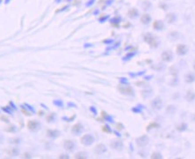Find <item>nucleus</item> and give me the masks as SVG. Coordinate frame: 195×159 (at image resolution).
<instances>
[{"label":"nucleus","instance_id":"nucleus-6","mask_svg":"<svg viewBox=\"0 0 195 159\" xmlns=\"http://www.w3.org/2000/svg\"><path fill=\"white\" fill-rule=\"evenodd\" d=\"M151 105H152L153 108H155V109L158 110V109H161V108H162L163 103H162V101H161V99H160V98H155V99L152 101Z\"/></svg>","mask_w":195,"mask_h":159},{"label":"nucleus","instance_id":"nucleus-12","mask_svg":"<svg viewBox=\"0 0 195 159\" xmlns=\"http://www.w3.org/2000/svg\"><path fill=\"white\" fill-rule=\"evenodd\" d=\"M72 131L74 133V134H79L82 131V126L81 124H76L73 127V130Z\"/></svg>","mask_w":195,"mask_h":159},{"label":"nucleus","instance_id":"nucleus-13","mask_svg":"<svg viewBox=\"0 0 195 159\" xmlns=\"http://www.w3.org/2000/svg\"><path fill=\"white\" fill-rule=\"evenodd\" d=\"M195 81V75L193 73H189L185 76V81L188 83L193 82Z\"/></svg>","mask_w":195,"mask_h":159},{"label":"nucleus","instance_id":"nucleus-14","mask_svg":"<svg viewBox=\"0 0 195 159\" xmlns=\"http://www.w3.org/2000/svg\"><path fill=\"white\" fill-rule=\"evenodd\" d=\"M111 147L115 149H119L123 147V145L120 141H113V142L111 143Z\"/></svg>","mask_w":195,"mask_h":159},{"label":"nucleus","instance_id":"nucleus-5","mask_svg":"<svg viewBox=\"0 0 195 159\" xmlns=\"http://www.w3.org/2000/svg\"><path fill=\"white\" fill-rule=\"evenodd\" d=\"M161 57H162L163 61H165V62H170V61H172L174 56H173V53H172L171 51L167 50V51H165V52L162 53Z\"/></svg>","mask_w":195,"mask_h":159},{"label":"nucleus","instance_id":"nucleus-1","mask_svg":"<svg viewBox=\"0 0 195 159\" xmlns=\"http://www.w3.org/2000/svg\"><path fill=\"white\" fill-rule=\"evenodd\" d=\"M144 40L150 46V47H156L158 46L159 44V41L153 36L152 34L150 33H146L144 35Z\"/></svg>","mask_w":195,"mask_h":159},{"label":"nucleus","instance_id":"nucleus-11","mask_svg":"<svg viewBox=\"0 0 195 159\" xmlns=\"http://www.w3.org/2000/svg\"><path fill=\"white\" fill-rule=\"evenodd\" d=\"M65 148L69 151H72L74 148V144L72 142V141L67 140V141H65Z\"/></svg>","mask_w":195,"mask_h":159},{"label":"nucleus","instance_id":"nucleus-20","mask_svg":"<svg viewBox=\"0 0 195 159\" xmlns=\"http://www.w3.org/2000/svg\"><path fill=\"white\" fill-rule=\"evenodd\" d=\"M193 68H194V69H195V64H194V66H193Z\"/></svg>","mask_w":195,"mask_h":159},{"label":"nucleus","instance_id":"nucleus-15","mask_svg":"<svg viewBox=\"0 0 195 159\" xmlns=\"http://www.w3.org/2000/svg\"><path fill=\"white\" fill-rule=\"evenodd\" d=\"M138 14H139V13H138V11L136 9H132L128 13V15L131 17V18H135L136 16H138Z\"/></svg>","mask_w":195,"mask_h":159},{"label":"nucleus","instance_id":"nucleus-2","mask_svg":"<svg viewBox=\"0 0 195 159\" xmlns=\"http://www.w3.org/2000/svg\"><path fill=\"white\" fill-rule=\"evenodd\" d=\"M136 141H137V144H138L140 147H145L146 145H148L150 139H149L148 136L143 135V136H141V137L138 138Z\"/></svg>","mask_w":195,"mask_h":159},{"label":"nucleus","instance_id":"nucleus-8","mask_svg":"<svg viewBox=\"0 0 195 159\" xmlns=\"http://www.w3.org/2000/svg\"><path fill=\"white\" fill-rule=\"evenodd\" d=\"M153 28L156 30H161L164 28V23L162 21H155L153 23Z\"/></svg>","mask_w":195,"mask_h":159},{"label":"nucleus","instance_id":"nucleus-7","mask_svg":"<svg viewBox=\"0 0 195 159\" xmlns=\"http://www.w3.org/2000/svg\"><path fill=\"white\" fill-rule=\"evenodd\" d=\"M119 90L123 94H127V95H133V90L131 87H123V89L119 87Z\"/></svg>","mask_w":195,"mask_h":159},{"label":"nucleus","instance_id":"nucleus-3","mask_svg":"<svg viewBox=\"0 0 195 159\" xmlns=\"http://www.w3.org/2000/svg\"><path fill=\"white\" fill-rule=\"evenodd\" d=\"M93 141H94V139H93V137H92L91 135H90V134H87V135H85V136H83V137L82 138V143L84 144V145H86V146H89V145L92 144Z\"/></svg>","mask_w":195,"mask_h":159},{"label":"nucleus","instance_id":"nucleus-19","mask_svg":"<svg viewBox=\"0 0 195 159\" xmlns=\"http://www.w3.org/2000/svg\"><path fill=\"white\" fill-rule=\"evenodd\" d=\"M86 156H87V155H86V154H84V153H79V154H77V155H75L76 158H80V157L83 158V157H86Z\"/></svg>","mask_w":195,"mask_h":159},{"label":"nucleus","instance_id":"nucleus-17","mask_svg":"<svg viewBox=\"0 0 195 159\" xmlns=\"http://www.w3.org/2000/svg\"><path fill=\"white\" fill-rule=\"evenodd\" d=\"M167 20H168L169 23H173L175 20V16L173 13H170L169 15H167Z\"/></svg>","mask_w":195,"mask_h":159},{"label":"nucleus","instance_id":"nucleus-18","mask_svg":"<svg viewBox=\"0 0 195 159\" xmlns=\"http://www.w3.org/2000/svg\"><path fill=\"white\" fill-rule=\"evenodd\" d=\"M151 158H162V155L159 153H154V154H152Z\"/></svg>","mask_w":195,"mask_h":159},{"label":"nucleus","instance_id":"nucleus-9","mask_svg":"<svg viewBox=\"0 0 195 159\" xmlns=\"http://www.w3.org/2000/svg\"><path fill=\"white\" fill-rule=\"evenodd\" d=\"M106 150H107V148H106V147L102 144L100 145H98L96 148H95V152L97 154H102L104 152H106Z\"/></svg>","mask_w":195,"mask_h":159},{"label":"nucleus","instance_id":"nucleus-10","mask_svg":"<svg viewBox=\"0 0 195 159\" xmlns=\"http://www.w3.org/2000/svg\"><path fill=\"white\" fill-rule=\"evenodd\" d=\"M140 21H141V23H143V24H148V23H150V22L151 21V18H150V16L149 14L145 13L143 17H141Z\"/></svg>","mask_w":195,"mask_h":159},{"label":"nucleus","instance_id":"nucleus-16","mask_svg":"<svg viewBox=\"0 0 195 159\" xmlns=\"http://www.w3.org/2000/svg\"><path fill=\"white\" fill-rule=\"evenodd\" d=\"M194 98H195V94H193L192 92L189 91V92L187 93V96H186L187 100H189V101H192V100L194 99Z\"/></svg>","mask_w":195,"mask_h":159},{"label":"nucleus","instance_id":"nucleus-4","mask_svg":"<svg viewBox=\"0 0 195 159\" xmlns=\"http://www.w3.org/2000/svg\"><path fill=\"white\" fill-rule=\"evenodd\" d=\"M176 52H177V54L180 55V56H184V55L187 54L188 47L185 45H183V44L178 45L176 47Z\"/></svg>","mask_w":195,"mask_h":159}]
</instances>
